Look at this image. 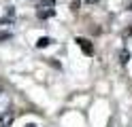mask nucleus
I'll list each match as a JSON object with an SVG mask.
<instances>
[{"instance_id": "nucleus-1", "label": "nucleus", "mask_w": 132, "mask_h": 127, "mask_svg": "<svg viewBox=\"0 0 132 127\" xmlns=\"http://www.w3.org/2000/svg\"><path fill=\"white\" fill-rule=\"evenodd\" d=\"M9 108H11V95L4 89H0V114L9 112Z\"/></svg>"}, {"instance_id": "nucleus-2", "label": "nucleus", "mask_w": 132, "mask_h": 127, "mask_svg": "<svg viewBox=\"0 0 132 127\" xmlns=\"http://www.w3.org/2000/svg\"><path fill=\"white\" fill-rule=\"evenodd\" d=\"M77 45L81 47V51H83V53H87V55L94 53V47H92V42H89V40H85V38H77Z\"/></svg>"}, {"instance_id": "nucleus-3", "label": "nucleus", "mask_w": 132, "mask_h": 127, "mask_svg": "<svg viewBox=\"0 0 132 127\" xmlns=\"http://www.w3.org/2000/svg\"><path fill=\"white\" fill-rule=\"evenodd\" d=\"M15 121V116L11 112H4V114H0V127H11Z\"/></svg>"}, {"instance_id": "nucleus-4", "label": "nucleus", "mask_w": 132, "mask_h": 127, "mask_svg": "<svg viewBox=\"0 0 132 127\" xmlns=\"http://www.w3.org/2000/svg\"><path fill=\"white\" fill-rule=\"evenodd\" d=\"M55 11H53V8H49V6H40V11L36 13L38 15V19H47V17H51Z\"/></svg>"}, {"instance_id": "nucleus-5", "label": "nucleus", "mask_w": 132, "mask_h": 127, "mask_svg": "<svg viewBox=\"0 0 132 127\" xmlns=\"http://www.w3.org/2000/svg\"><path fill=\"white\" fill-rule=\"evenodd\" d=\"M128 59H130V53H128V49H123V51H121V55H119V64H121V66H126V64H128Z\"/></svg>"}, {"instance_id": "nucleus-6", "label": "nucleus", "mask_w": 132, "mask_h": 127, "mask_svg": "<svg viewBox=\"0 0 132 127\" xmlns=\"http://www.w3.org/2000/svg\"><path fill=\"white\" fill-rule=\"evenodd\" d=\"M49 42H51V40H49L47 36H43V38H38V40H36V47H38V49H45Z\"/></svg>"}, {"instance_id": "nucleus-7", "label": "nucleus", "mask_w": 132, "mask_h": 127, "mask_svg": "<svg viewBox=\"0 0 132 127\" xmlns=\"http://www.w3.org/2000/svg\"><path fill=\"white\" fill-rule=\"evenodd\" d=\"M9 38H11L9 32H0V40H9Z\"/></svg>"}, {"instance_id": "nucleus-8", "label": "nucleus", "mask_w": 132, "mask_h": 127, "mask_svg": "<svg viewBox=\"0 0 132 127\" xmlns=\"http://www.w3.org/2000/svg\"><path fill=\"white\" fill-rule=\"evenodd\" d=\"M28 127H36V125H28Z\"/></svg>"}, {"instance_id": "nucleus-9", "label": "nucleus", "mask_w": 132, "mask_h": 127, "mask_svg": "<svg viewBox=\"0 0 132 127\" xmlns=\"http://www.w3.org/2000/svg\"><path fill=\"white\" fill-rule=\"evenodd\" d=\"M130 11H132V4H130Z\"/></svg>"}]
</instances>
